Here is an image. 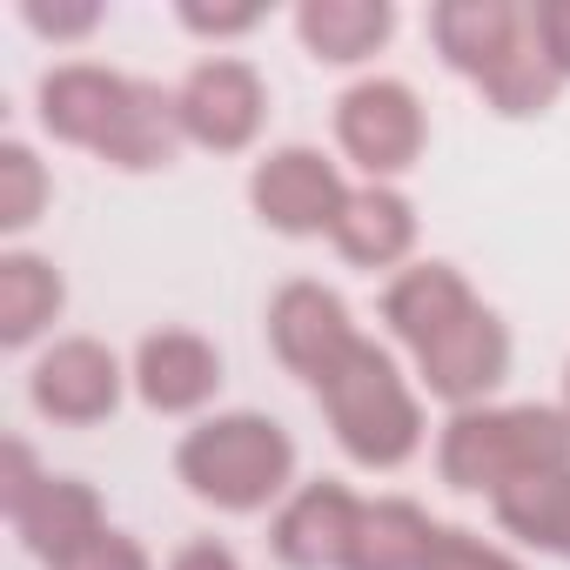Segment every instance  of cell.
<instances>
[{"label": "cell", "mask_w": 570, "mask_h": 570, "mask_svg": "<svg viewBox=\"0 0 570 570\" xmlns=\"http://www.w3.org/2000/svg\"><path fill=\"white\" fill-rule=\"evenodd\" d=\"M330 235H336V248H343L356 268H390V262H403L410 242H416V208H410L396 188L370 181V188H356V195L343 202V215H336Z\"/></svg>", "instance_id": "16"}, {"label": "cell", "mask_w": 570, "mask_h": 570, "mask_svg": "<svg viewBox=\"0 0 570 570\" xmlns=\"http://www.w3.org/2000/svg\"><path fill=\"white\" fill-rule=\"evenodd\" d=\"M356 517H363V503L343 483H309V490L289 497V510L275 517L268 543H275V557L289 570H343Z\"/></svg>", "instance_id": "12"}, {"label": "cell", "mask_w": 570, "mask_h": 570, "mask_svg": "<svg viewBox=\"0 0 570 570\" xmlns=\"http://www.w3.org/2000/svg\"><path fill=\"white\" fill-rule=\"evenodd\" d=\"M530 35H537L543 61L557 75H570V0H537V8H530Z\"/></svg>", "instance_id": "25"}, {"label": "cell", "mask_w": 570, "mask_h": 570, "mask_svg": "<svg viewBox=\"0 0 570 570\" xmlns=\"http://www.w3.org/2000/svg\"><path fill=\"white\" fill-rule=\"evenodd\" d=\"M175 148H181V108H175V95H161L155 81H135V101H128L115 141L101 148V161L141 175V168H168Z\"/></svg>", "instance_id": "19"}, {"label": "cell", "mask_w": 570, "mask_h": 570, "mask_svg": "<svg viewBox=\"0 0 570 570\" xmlns=\"http://www.w3.org/2000/svg\"><path fill=\"white\" fill-rule=\"evenodd\" d=\"M316 396H323V410H330L336 443H343L363 470H396V463L416 456V443H423V410H416L410 383L396 376L390 350L356 343V350L330 370V383H323Z\"/></svg>", "instance_id": "3"}, {"label": "cell", "mask_w": 570, "mask_h": 570, "mask_svg": "<svg viewBox=\"0 0 570 570\" xmlns=\"http://www.w3.org/2000/svg\"><path fill=\"white\" fill-rule=\"evenodd\" d=\"M14 530H21V543H28L35 557L61 563V557H75L81 543H95L108 523H101V497H95L81 476H48V483L14 510Z\"/></svg>", "instance_id": "14"}, {"label": "cell", "mask_w": 570, "mask_h": 570, "mask_svg": "<svg viewBox=\"0 0 570 570\" xmlns=\"http://www.w3.org/2000/svg\"><path fill=\"white\" fill-rule=\"evenodd\" d=\"M48 202V168L35 161V148L8 141L0 148V228H28Z\"/></svg>", "instance_id": "22"}, {"label": "cell", "mask_w": 570, "mask_h": 570, "mask_svg": "<svg viewBox=\"0 0 570 570\" xmlns=\"http://www.w3.org/2000/svg\"><path fill=\"white\" fill-rule=\"evenodd\" d=\"M175 470L215 510H262L296 476V443L275 416L235 410V416H215V423L188 430L181 450H175Z\"/></svg>", "instance_id": "2"}, {"label": "cell", "mask_w": 570, "mask_h": 570, "mask_svg": "<svg viewBox=\"0 0 570 570\" xmlns=\"http://www.w3.org/2000/svg\"><path fill=\"white\" fill-rule=\"evenodd\" d=\"M430 537H436V523H430L416 503H403V497H390V503H363L343 570H423Z\"/></svg>", "instance_id": "18"}, {"label": "cell", "mask_w": 570, "mask_h": 570, "mask_svg": "<svg viewBox=\"0 0 570 570\" xmlns=\"http://www.w3.org/2000/svg\"><path fill=\"white\" fill-rule=\"evenodd\" d=\"M68 289H61V275L55 262L41 255H0V343H35L55 316H61Z\"/></svg>", "instance_id": "20"}, {"label": "cell", "mask_w": 570, "mask_h": 570, "mask_svg": "<svg viewBox=\"0 0 570 570\" xmlns=\"http://www.w3.org/2000/svg\"><path fill=\"white\" fill-rule=\"evenodd\" d=\"M28 396H35V410L55 416V423H101V416H115V403H121V363H115V350L95 343V336L55 343V350L35 363Z\"/></svg>", "instance_id": "9"}, {"label": "cell", "mask_w": 570, "mask_h": 570, "mask_svg": "<svg viewBox=\"0 0 570 570\" xmlns=\"http://www.w3.org/2000/svg\"><path fill=\"white\" fill-rule=\"evenodd\" d=\"M423 570H523V563L503 557V550H490V543H476V537L456 530V523H436V537H430V550H423Z\"/></svg>", "instance_id": "23"}, {"label": "cell", "mask_w": 570, "mask_h": 570, "mask_svg": "<svg viewBox=\"0 0 570 570\" xmlns=\"http://www.w3.org/2000/svg\"><path fill=\"white\" fill-rule=\"evenodd\" d=\"M557 557H570V537H563V550H557Z\"/></svg>", "instance_id": "31"}, {"label": "cell", "mask_w": 570, "mask_h": 570, "mask_svg": "<svg viewBox=\"0 0 570 570\" xmlns=\"http://www.w3.org/2000/svg\"><path fill=\"white\" fill-rule=\"evenodd\" d=\"M336 141L370 175H403L423 155V108L403 81H356L336 101Z\"/></svg>", "instance_id": "5"}, {"label": "cell", "mask_w": 570, "mask_h": 570, "mask_svg": "<svg viewBox=\"0 0 570 570\" xmlns=\"http://www.w3.org/2000/svg\"><path fill=\"white\" fill-rule=\"evenodd\" d=\"M262 14L255 8H181V28H195V35H248Z\"/></svg>", "instance_id": "28"}, {"label": "cell", "mask_w": 570, "mask_h": 570, "mask_svg": "<svg viewBox=\"0 0 570 570\" xmlns=\"http://www.w3.org/2000/svg\"><path fill=\"white\" fill-rule=\"evenodd\" d=\"M175 108H181V135H188V141H202V148H215V155H235V148L255 141L268 101H262V75H255L248 61L215 55V61H202V68L181 81Z\"/></svg>", "instance_id": "7"}, {"label": "cell", "mask_w": 570, "mask_h": 570, "mask_svg": "<svg viewBox=\"0 0 570 570\" xmlns=\"http://www.w3.org/2000/svg\"><path fill=\"white\" fill-rule=\"evenodd\" d=\"M436 470L450 490H510L517 476L537 470H570V416L543 410V403H517V410H456L443 443H436Z\"/></svg>", "instance_id": "1"}, {"label": "cell", "mask_w": 570, "mask_h": 570, "mask_svg": "<svg viewBox=\"0 0 570 570\" xmlns=\"http://www.w3.org/2000/svg\"><path fill=\"white\" fill-rule=\"evenodd\" d=\"M0 463H8V476H0V503H8V517H14V510H21V503H28V497L48 483V476L35 470L28 443H8V450H0Z\"/></svg>", "instance_id": "27"}, {"label": "cell", "mask_w": 570, "mask_h": 570, "mask_svg": "<svg viewBox=\"0 0 570 570\" xmlns=\"http://www.w3.org/2000/svg\"><path fill=\"white\" fill-rule=\"evenodd\" d=\"M128 101H135V81L128 75H108V68H55L48 81H41V128L55 135V141H75V148H108L115 141V128H121V115H128Z\"/></svg>", "instance_id": "11"}, {"label": "cell", "mask_w": 570, "mask_h": 570, "mask_svg": "<svg viewBox=\"0 0 570 570\" xmlns=\"http://www.w3.org/2000/svg\"><path fill=\"white\" fill-rule=\"evenodd\" d=\"M268 343H275V356L289 363L303 383H330V370L363 343L356 330H350V309H343V296L336 289H323V282H289L275 303H268Z\"/></svg>", "instance_id": "6"}, {"label": "cell", "mask_w": 570, "mask_h": 570, "mask_svg": "<svg viewBox=\"0 0 570 570\" xmlns=\"http://www.w3.org/2000/svg\"><path fill=\"white\" fill-rule=\"evenodd\" d=\"M390 28H396L390 0H309V8L296 14L303 48H309L316 61H336V68L376 55V48L390 41Z\"/></svg>", "instance_id": "17"}, {"label": "cell", "mask_w": 570, "mask_h": 570, "mask_svg": "<svg viewBox=\"0 0 570 570\" xmlns=\"http://www.w3.org/2000/svg\"><path fill=\"white\" fill-rule=\"evenodd\" d=\"M430 35L456 75L490 81L530 48V14H517L510 0H443L430 14Z\"/></svg>", "instance_id": "10"}, {"label": "cell", "mask_w": 570, "mask_h": 570, "mask_svg": "<svg viewBox=\"0 0 570 570\" xmlns=\"http://www.w3.org/2000/svg\"><path fill=\"white\" fill-rule=\"evenodd\" d=\"M463 309H476V296H470V282H463L450 262L403 268V275L390 282V296H383V323H390L410 350H423L430 336H443Z\"/></svg>", "instance_id": "15"}, {"label": "cell", "mask_w": 570, "mask_h": 570, "mask_svg": "<svg viewBox=\"0 0 570 570\" xmlns=\"http://www.w3.org/2000/svg\"><path fill=\"white\" fill-rule=\"evenodd\" d=\"M21 14H28L35 35H55V41H75L88 28H101V8H41V0H28Z\"/></svg>", "instance_id": "26"}, {"label": "cell", "mask_w": 570, "mask_h": 570, "mask_svg": "<svg viewBox=\"0 0 570 570\" xmlns=\"http://www.w3.org/2000/svg\"><path fill=\"white\" fill-rule=\"evenodd\" d=\"M563 403H570V370H563Z\"/></svg>", "instance_id": "30"}, {"label": "cell", "mask_w": 570, "mask_h": 570, "mask_svg": "<svg viewBox=\"0 0 570 570\" xmlns=\"http://www.w3.org/2000/svg\"><path fill=\"white\" fill-rule=\"evenodd\" d=\"M215 383H222V356L202 336H188V330H161V336H148L135 350V390L161 416L202 410L215 396Z\"/></svg>", "instance_id": "13"}, {"label": "cell", "mask_w": 570, "mask_h": 570, "mask_svg": "<svg viewBox=\"0 0 570 570\" xmlns=\"http://www.w3.org/2000/svg\"><path fill=\"white\" fill-rule=\"evenodd\" d=\"M55 570H148V550L121 530H101L95 543H81L75 557H61Z\"/></svg>", "instance_id": "24"}, {"label": "cell", "mask_w": 570, "mask_h": 570, "mask_svg": "<svg viewBox=\"0 0 570 570\" xmlns=\"http://www.w3.org/2000/svg\"><path fill=\"white\" fill-rule=\"evenodd\" d=\"M497 503V523L537 550H563L570 537V470H537V476H517L510 490L490 497Z\"/></svg>", "instance_id": "21"}, {"label": "cell", "mask_w": 570, "mask_h": 570, "mask_svg": "<svg viewBox=\"0 0 570 570\" xmlns=\"http://www.w3.org/2000/svg\"><path fill=\"white\" fill-rule=\"evenodd\" d=\"M248 202H255V215H262L268 228H282V235H323V228H336L350 188H343V175H336L316 148H275V155L248 175Z\"/></svg>", "instance_id": "4"}, {"label": "cell", "mask_w": 570, "mask_h": 570, "mask_svg": "<svg viewBox=\"0 0 570 570\" xmlns=\"http://www.w3.org/2000/svg\"><path fill=\"white\" fill-rule=\"evenodd\" d=\"M168 570H242V563H235V550H228V543L195 537V543H181V550H175V563H168Z\"/></svg>", "instance_id": "29"}, {"label": "cell", "mask_w": 570, "mask_h": 570, "mask_svg": "<svg viewBox=\"0 0 570 570\" xmlns=\"http://www.w3.org/2000/svg\"><path fill=\"white\" fill-rule=\"evenodd\" d=\"M416 370H423V383H430L443 403L470 410L476 396H490V390L510 376V336H503V323L476 303V309H463L443 336H430V343L416 350Z\"/></svg>", "instance_id": "8"}]
</instances>
